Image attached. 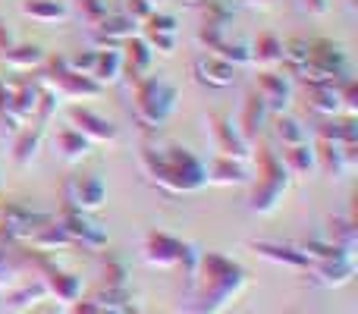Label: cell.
<instances>
[{
    "mask_svg": "<svg viewBox=\"0 0 358 314\" xmlns=\"http://www.w3.org/2000/svg\"><path fill=\"white\" fill-rule=\"evenodd\" d=\"M145 176L170 195H192L208 185V164L176 142H145L138 151Z\"/></svg>",
    "mask_w": 358,
    "mask_h": 314,
    "instance_id": "6da1fadb",
    "label": "cell"
},
{
    "mask_svg": "<svg viewBox=\"0 0 358 314\" xmlns=\"http://www.w3.org/2000/svg\"><path fill=\"white\" fill-rule=\"evenodd\" d=\"M248 277L236 261L227 255L208 252L198 258L195 273L189 277V299L182 305V314H220L245 290Z\"/></svg>",
    "mask_w": 358,
    "mask_h": 314,
    "instance_id": "7a4b0ae2",
    "label": "cell"
},
{
    "mask_svg": "<svg viewBox=\"0 0 358 314\" xmlns=\"http://www.w3.org/2000/svg\"><path fill=\"white\" fill-rule=\"evenodd\" d=\"M179 107V88L167 76L148 73L132 88V117L145 132H157Z\"/></svg>",
    "mask_w": 358,
    "mask_h": 314,
    "instance_id": "3957f363",
    "label": "cell"
},
{
    "mask_svg": "<svg viewBox=\"0 0 358 314\" xmlns=\"http://www.w3.org/2000/svg\"><path fill=\"white\" fill-rule=\"evenodd\" d=\"M252 157L258 160V179L252 183L248 208H252L255 214L267 217V214H273V210L280 208L283 195L289 192V185H292V176L286 173V166H283V160H280L277 151L258 148V155H252Z\"/></svg>",
    "mask_w": 358,
    "mask_h": 314,
    "instance_id": "277c9868",
    "label": "cell"
},
{
    "mask_svg": "<svg viewBox=\"0 0 358 314\" xmlns=\"http://www.w3.org/2000/svg\"><path fill=\"white\" fill-rule=\"evenodd\" d=\"M142 258L148 261L151 267H164V271H182L185 277H192L198 267V258H201V252H198L195 245H189V242L176 239V236L170 233H148V239H145L142 245Z\"/></svg>",
    "mask_w": 358,
    "mask_h": 314,
    "instance_id": "5b68a950",
    "label": "cell"
},
{
    "mask_svg": "<svg viewBox=\"0 0 358 314\" xmlns=\"http://www.w3.org/2000/svg\"><path fill=\"white\" fill-rule=\"evenodd\" d=\"M63 201L66 210H82V214H94L104 208L107 201V185L98 173H73L63 183Z\"/></svg>",
    "mask_w": 358,
    "mask_h": 314,
    "instance_id": "8992f818",
    "label": "cell"
},
{
    "mask_svg": "<svg viewBox=\"0 0 358 314\" xmlns=\"http://www.w3.org/2000/svg\"><path fill=\"white\" fill-rule=\"evenodd\" d=\"M50 76H44V85L57 94V98H66V101H88V98H98L104 88L92 79V76H82L76 69L66 66V57L50 63Z\"/></svg>",
    "mask_w": 358,
    "mask_h": 314,
    "instance_id": "52a82bcc",
    "label": "cell"
},
{
    "mask_svg": "<svg viewBox=\"0 0 358 314\" xmlns=\"http://www.w3.org/2000/svg\"><path fill=\"white\" fill-rule=\"evenodd\" d=\"M210 123V138H214V151L220 157H233V160H252L255 155V145H248L245 138H242L239 126H236V120L229 117V113H210L208 117Z\"/></svg>",
    "mask_w": 358,
    "mask_h": 314,
    "instance_id": "ba28073f",
    "label": "cell"
},
{
    "mask_svg": "<svg viewBox=\"0 0 358 314\" xmlns=\"http://www.w3.org/2000/svg\"><path fill=\"white\" fill-rule=\"evenodd\" d=\"M48 220H54L50 214H38V210L25 208V204H0V236L6 242L16 239V242H25L31 239L35 229H41Z\"/></svg>",
    "mask_w": 358,
    "mask_h": 314,
    "instance_id": "9c48e42d",
    "label": "cell"
},
{
    "mask_svg": "<svg viewBox=\"0 0 358 314\" xmlns=\"http://www.w3.org/2000/svg\"><path fill=\"white\" fill-rule=\"evenodd\" d=\"M252 92L264 101V107L271 110V117H273V113L289 110L292 92H296V88H292V76H283V73H277V69H261Z\"/></svg>",
    "mask_w": 358,
    "mask_h": 314,
    "instance_id": "30bf717a",
    "label": "cell"
},
{
    "mask_svg": "<svg viewBox=\"0 0 358 314\" xmlns=\"http://www.w3.org/2000/svg\"><path fill=\"white\" fill-rule=\"evenodd\" d=\"M69 126H73L76 132H82L92 145H117V138H120L117 126H113L110 120L94 113L92 107H82V104L69 107Z\"/></svg>",
    "mask_w": 358,
    "mask_h": 314,
    "instance_id": "8fae6325",
    "label": "cell"
},
{
    "mask_svg": "<svg viewBox=\"0 0 358 314\" xmlns=\"http://www.w3.org/2000/svg\"><path fill=\"white\" fill-rule=\"evenodd\" d=\"M60 223L69 233L73 245H82V248H88V252H101V248H107V229L101 227V223H94L92 214H82V210H63Z\"/></svg>",
    "mask_w": 358,
    "mask_h": 314,
    "instance_id": "7c38bea8",
    "label": "cell"
},
{
    "mask_svg": "<svg viewBox=\"0 0 358 314\" xmlns=\"http://www.w3.org/2000/svg\"><path fill=\"white\" fill-rule=\"evenodd\" d=\"M192 76H195L198 85L229 88L236 82V76H239V66H233L229 60H223V57H217V54L201 50V54L192 60Z\"/></svg>",
    "mask_w": 358,
    "mask_h": 314,
    "instance_id": "4fadbf2b",
    "label": "cell"
},
{
    "mask_svg": "<svg viewBox=\"0 0 358 314\" xmlns=\"http://www.w3.org/2000/svg\"><path fill=\"white\" fill-rule=\"evenodd\" d=\"M358 142L355 145H336V142H317L315 148V164L324 176L330 179H343L346 173L355 170V160H358Z\"/></svg>",
    "mask_w": 358,
    "mask_h": 314,
    "instance_id": "5bb4252c",
    "label": "cell"
},
{
    "mask_svg": "<svg viewBox=\"0 0 358 314\" xmlns=\"http://www.w3.org/2000/svg\"><path fill=\"white\" fill-rule=\"evenodd\" d=\"M255 255H261L271 264H283L292 267V271H311V261L305 258V252L292 242H280V239H255L252 242Z\"/></svg>",
    "mask_w": 358,
    "mask_h": 314,
    "instance_id": "9a60e30c",
    "label": "cell"
},
{
    "mask_svg": "<svg viewBox=\"0 0 358 314\" xmlns=\"http://www.w3.org/2000/svg\"><path fill=\"white\" fill-rule=\"evenodd\" d=\"M41 283H44L48 299H57L60 305H76L82 299V280L69 271H60L57 264H50L48 271H44Z\"/></svg>",
    "mask_w": 358,
    "mask_h": 314,
    "instance_id": "2e32d148",
    "label": "cell"
},
{
    "mask_svg": "<svg viewBox=\"0 0 358 314\" xmlns=\"http://www.w3.org/2000/svg\"><path fill=\"white\" fill-rule=\"evenodd\" d=\"M317 283L321 286H346L355 277V255L352 252H340L327 261H315L311 264Z\"/></svg>",
    "mask_w": 358,
    "mask_h": 314,
    "instance_id": "e0dca14e",
    "label": "cell"
},
{
    "mask_svg": "<svg viewBox=\"0 0 358 314\" xmlns=\"http://www.w3.org/2000/svg\"><path fill=\"white\" fill-rule=\"evenodd\" d=\"M120 54H123V76L129 73L132 82H138L142 76L151 73V60H155V50L145 44L142 35H132L120 44Z\"/></svg>",
    "mask_w": 358,
    "mask_h": 314,
    "instance_id": "ac0fdd59",
    "label": "cell"
},
{
    "mask_svg": "<svg viewBox=\"0 0 358 314\" xmlns=\"http://www.w3.org/2000/svg\"><path fill=\"white\" fill-rule=\"evenodd\" d=\"M252 183V173H248L245 160H233V157H220L217 155L208 166V185H248Z\"/></svg>",
    "mask_w": 358,
    "mask_h": 314,
    "instance_id": "d6986e66",
    "label": "cell"
},
{
    "mask_svg": "<svg viewBox=\"0 0 358 314\" xmlns=\"http://www.w3.org/2000/svg\"><path fill=\"white\" fill-rule=\"evenodd\" d=\"M271 123V110L264 107V101L258 98L255 92H248L245 104H242V113L236 117V126H239L242 138H245L248 145H255V138H258V132L264 129V126Z\"/></svg>",
    "mask_w": 358,
    "mask_h": 314,
    "instance_id": "ffe728a7",
    "label": "cell"
},
{
    "mask_svg": "<svg viewBox=\"0 0 358 314\" xmlns=\"http://www.w3.org/2000/svg\"><path fill=\"white\" fill-rule=\"evenodd\" d=\"M29 242H31V248H35V252H44V255L73 248V239H69V233L63 229L60 220H48L41 229H35V233H31Z\"/></svg>",
    "mask_w": 358,
    "mask_h": 314,
    "instance_id": "44dd1931",
    "label": "cell"
},
{
    "mask_svg": "<svg viewBox=\"0 0 358 314\" xmlns=\"http://www.w3.org/2000/svg\"><path fill=\"white\" fill-rule=\"evenodd\" d=\"M54 145L66 164H79V160H85L92 155V142H88L82 132H76L73 126H63V129L54 136Z\"/></svg>",
    "mask_w": 358,
    "mask_h": 314,
    "instance_id": "7402d4cb",
    "label": "cell"
},
{
    "mask_svg": "<svg viewBox=\"0 0 358 314\" xmlns=\"http://www.w3.org/2000/svg\"><path fill=\"white\" fill-rule=\"evenodd\" d=\"M41 302H48V292H44V283L38 280L35 286L25 283V286H19V290H13L10 296H6L3 311H10V314H29V311H35Z\"/></svg>",
    "mask_w": 358,
    "mask_h": 314,
    "instance_id": "603a6c76",
    "label": "cell"
},
{
    "mask_svg": "<svg viewBox=\"0 0 358 314\" xmlns=\"http://www.w3.org/2000/svg\"><path fill=\"white\" fill-rule=\"evenodd\" d=\"M248 50H252V63H258L261 69H277L283 63V38L271 35V31L258 35V41L248 44Z\"/></svg>",
    "mask_w": 358,
    "mask_h": 314,
    "instance_id": "cb8c5ba5",
    "label": "cell"
},
{
    "mask_svg": "<svg viewBox=\"0 0 358 314\" xmlns=\"http://www.w3.org/2000/svg\"><path fill=\"white\" fill-rule=\"evenodd\" d=\"M321 142H336V145H355L358 142V129H355V117H324V123L317 126Z\"/></svg>",
    "mask_w": 358,
    "mask_h": 314,
    "instance_id": "d4e9b609",
    "label": "cell"
},
{
    "mask_svg": "<svg viewBox=\"0 0 358 314\" xmlns=\"http://www.w3.org/2000/svg\"><path fill=\"white\" fill-rule=\"evenodd\" d=\"M305 88H308V107L315 113H321V117H336V113H343V107H340V85L324 82V85H305Z\"/></svg>",
    "mask_w": 358,
    "mask_h": 314,
    "instance_id": "484cf974",
    "label": "cell"
},
{
    "mask_svg": "<svg viewBox=\"0 0 358 314\" xmlns=\"http://www.w3.org/2000/svg\"><path fill=\"white\" fill-rule=\"evenodd\" d=\"M22 13L41 25L66 22L69 19V6L63 3V0H22Z\"/></svg>",
    "mask_w": 358,
    "mask_h": 314,
    "instance_id": "4316f807",
    "label": "cell"
},
{
    "mask_svg": "<svg viewBox=\"0 0 358 314\" xmlns=\"http://www.w3.org/2000/svg\"><path fill=\"white\" fill-rule=\"evenodd\" d=\"M41 142H44V126H31V129H19V138L13 145V164L16 166H29L31 160L38 157L41 151Z\"/></svg>",
    "mask_w": 358,
    "mask_h": 314,
    "instance_id": "83f0119b",
    "label": "cell"
},
{
    "mask_svg": "<svg viewBox=\"0 0 358 314\" xmlns=\"http://www.w3.org/2000/svg\"><path fill=\"white\" fill-rule=\"evenodd\" d=\"M120 76H123V54H120V48L117 50H98V57H94V69H92V79L104 88V85L120 82Z\"/></svg>",
    "mask_w": 358,
    "mask_h": 314,
    "instance_id": "f1b7e54d",
    "label": "cell"
},
{
    "mask_svg": "<svg viewBox=\"0 0 358 314\" xmlns=\"http://www.w3.org/2000/svg\"><path fill=\"white\" fill-rule=\"evenodd\" d=\"M308 60H311V41L302 35H292L283 41V63L289 69V76H302L308 69Z\"/></svg>",
    "mask_w": 358,
    "mask_h": 314,
    "instance_id": "f546056e",
    "label": "cell"
},
{
    "mask_svg": "<svg viewBox=\"0 0 358 314\" xmlns=\"http://www.w3.org/2000/svg\"><path fill=\"white\" fill-rule=\"evenodd\" d=\"M280 160H283L286 173H289L292 179H296V176H308L311 170H317V164H315V148H311L308 142H305V145H289V148H283Z\"/></svg>",
    "mask_w": 358,
    "mask_h": 314,
    "instance_id": "4dcf8cb0",
    "label": "cell"
},
{
    "mask_svg": "<svg viewBox=\"0 0 358 314\" xmlns=\"http://www.w3.org/2000/svg\"><path fill=\"white\" fill-rule=\"evenodd\" d=\"M271 126H273V136H277V142L283 145V148L308 142V129H305V126L299 123L296 117H289V113H273Z\"/></svg>",
    "mask_w": 358,
    "mask_h": 314,
    "instance_id": "1f68e13d",
    "label": "cell"
},
{
    "mask_svg": "<svg viewBox=\"0 0 358 314\" xmlns=\"http://www.w3.org/2000/svg\"><path fill=\"white\" fill-rule=\"evenodd\" d=\"M101 286H110V290H126L129 286V264L120 255L104 252V258H101Z\"/></svg>",
    "mask_w": 358,
    "mask_h": 314,
    "instance_id": "d6a6232c",
    "label": "cell"
},
{
    "mask_svg": "<svg viewBox=\"0 0 358 314\" xmlns=\"http://www.w3.org/2000/svg\"><path fill=\"white\" fill-rule=\"evenodd\" d=\"M6 66L16 69V73H29L31 66H41L44 63V50L38 44H13L10 50L3 54Z\"/></svg>",
    "mask_w": 358,
    "mask_h": 314,
    "instance_id": "836d02e7",
    "label": "cell"
},
{
    "mask_svg": "<svg viewBox=\"0 0 358 314\" xmlns=\"http://www.w3.org/2000/svg\"><path fill=\"white\" fill-rule=\"evenodd\" d=\"M355 236H358L355 217H334L324 239H330L336 248H343V252H352V248H355Z\"/></svg>",
    "mask_w": 358,
    "mask_h": 314,
    "instance_id": "e575fe53",
    "label": "cell"
},
{
    "mask_svg": "<svg viewBox=\"0 0 358 314\" xmlns=\"http://www.w3.org/2000/svg\"><path fill=\"white\" fill-rule=\"evenodd\" d=\"M145 31H157V35H179V25H176V16L170 13H151L145 19Z\"/></svg>",
    "mask_w": 358,
    "mask_h": 314,
    "instance_id": "d590c367",
    "label": "cell"
},
{
    "mask_svg": "<svg viewBox=\"0 0 358 314\" xmlns=\"http://www.w3.org/2000/svg\"><path fill=\"white\" fill-rule=\"evenodd\" d=\"M79 13L85 16L88 25H98L110 13V6H107V0H79Z\"/></svg>",
    "mask_w": 358,
    "mask_h": 314,
    "instance_id": "8d00e7d4",
    "label": "cell"
},
{
    "mask_svg": "<svg viewBox=\"0 0 358 314\" xmlns=\"http://www.w3.org/2000/svg\"><path fill=\"white\" fill-rule=\"evenodd\" d=\"M155 10H157L155 0H126V10L123 13L132 19V22H145V19H148Z\"/></svg>",
    "mask_w": 358,
    "mask_h": 314,
    "instance_id": "74e56055",
    "label": "cell"
},
{
    "mask_svg": "<svg viewBox=\"0 0 358 314\" xmlns=\"http://www.w3.org/2000/svg\"><path fill=\"white\" fill-rule=\"evenodd\" d=\"M3 277H10V258H6V242H3V236H0V290L6 286Z\"/></svg>",
    "mask_w": 358,
    "mask_h": 314,
    "instance_id": "f35d334b",
    "label": "cell"
},
{
    "mask_svg": "<svg viewBox=\"0 0 358 314\" xmlns=\"http://www.w3.org/2000/svg\"><path fill=\"white\" fill-rule=\"evenodd\" d=\"M302 6L311 13V16H324V13L330 10V3H327V0H302Z\"/></svg>",
    "mask_w": 358,
    "mask_h": 314,
    "instance_id": "ab89813d",
    "label": "cell"
},
{
    "mask_svg": "<svg viewBox=\"0 0 358 314\" xmlns=\"http://www.w3.org/2000/svg\"><path fill=\"white\" fill-rule=\"evenodd\" d=\"M35 314H54V311H50V308H41V305H38V311Z\"/></svg>",
    "mask_w": 358,
    "mask_h": 314,
    "instance_id": "60d3db41",
    "label": "cell"
},
{
    "mask_svg": "<svg viewBox=\"0 0 358 314\" xmlns=\"http://www.w3.org/2000/svg\"><path fill=\"white\" fill-rule=\"evenodd\" d=\"M155 3H157V0H155Z\"/></svg>",
    "mask_w": 358,
    "mask_h": 314,
    "instance_id": "b9f144b4",
    "label": "cell"
}]
</instances>
